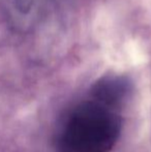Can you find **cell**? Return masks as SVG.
Here are the masks:
<instances>
[{"mask_svg":"<svg viewBox=\"0 0 151 152\" xmlns=\"http://www.w3.org/2000/svg\"><path fill=\"white\" fill-rule=\"evenodd\" d=\"M120 122L113 104L96 98L76 107L58 138L59 152H109L119 136Z\"/></svg>","mask_w":151,"mask_h":152,"instance_id":"obj_1","label":"cell"}]
</instances>
